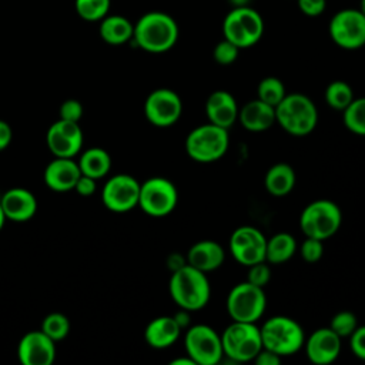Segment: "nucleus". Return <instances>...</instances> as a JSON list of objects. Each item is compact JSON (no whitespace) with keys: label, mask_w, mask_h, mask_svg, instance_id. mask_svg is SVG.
Segmentation results:
<instances>
[{"label":"nucleus","mask_w":365,"mask_h":365,"mask_svg":"<svg viewBox=\"0 0 365 365\" xmlns=\"http://www.w3.org/2000/svg\"><path fill=\"white\" fill-rule=\"evenodd\" d=\"M180 36L174 17L164 11H148L134 24L133 40L147 53H165L171 50Z\"/></svg>","instance_id":"f257e3e1"},{"label":"nucleus","mask_w":365,"mask_h":365,"mask_svg":"<svg viewBox=\"0 0 365 365\" xmlns=\"http://www.w3.org/2000/svg\"><path fill=\"white\" fill-rule=\"evenodd\" d=\"M168 289L173 301L190 312L202 309L211 297L207 274L190 264H184L173 271Z\"/></svg>","instance_id":"f03ea898"},{"label":"nucleus","mask_w":365,"mask_h":365,"mask_svg":"<svg viewBox=\"0 0 365 365\" xmlns=\"http://www.w3.org/2000/svg\"><path fill=\"white\" fill-rule=\"evenodd\" d=\"M262 348L282 356L297 354L305 342L302 327L292 318L275 315L268 318L261 327Z\"/></svg>","instance_id":"7ed1b4c3"},{"label":"nucleus","mask_w":365,"mask_h":365,"mask_svg":"<svg viewBox=\"0 0 365 365\" xmlns=\"http://www.w3.org/2000/svg\"><path fill=\"white\" fill-rule=\"evenodd\" d=\"M275 121L292 135L309 134L318 123V111L309 97L301 93L287 94L275 107Z\"/></svg>","instance_id":"20e7f679"},{"label":"nucleus","mask_w":365,"mask_h":365,"mask_svg":"<svg viewBox=\"0 0 365 365\" xmlns=\"http://www.w3.org/2000/svg\"><path fill=\"white\" fill-rule=\"evenodd\" d=\"M222 34L240 50L252 47L264 34V19L247 4L235 6L222 20Z\"/></svg>","instance_id":"39448f33"},{"label":"nucleus","mask_w":365,"mask_h":365,"mask_svg":"<svg viewBox=\"0 0 365 365\" xmlns=\"http://www.w3.org/2000/svg\"><path fill=\"white\" fill-rule=\"evenodd\" d=\"M222 352L234 362L254 361L262 349L259 327L255 322L232 321L221 334Z\"/></svg>","instance_id":"423d86ee"},{"label":"nucleus","mask_w":365,"mask_h":365,"mask_svg":"<svg viewBox=\"0 0 365 365\" xmlns=\"http://www.w3.org/2000/svg\"><path fill=\"white\" fill-rule=\"evenodd\" d=\"M228 144V130L208 123L191 130L185 138V151L197 163H212L227 153Z\"/></svg>","instance_id":"0eeeda50"},{"label":"nucleus","mask_w":365,"mask_h":365,"mask_svg":"<svg viewBox=\"0 0 365 365\" xmlns=\"http://www.w3.org/2000/svg\"><path fill=\"white\" fill-rule=\"evenodd\" d=\"M342 214L334 201L315 200L299 215V228L305 237L318 240L331 238L341 227Z\"/></svg>","instance_id":"6e6552de"},{"label":"nucleus","mask_w":365,"mask_h":365,"mask_svg":"<svg viewBox=\"0 0 365 365\" xmlns=\"http://www.w3.org/2000/svg\"><path fill=\"white\" fill-rule=\"evenodd\" d=\"M265 305L264 288L248 281L237 284L227 295V311L232 321L257 322L262 317Z\"/></svg>","instance_id":"1a4fd4ad"},{"label":"nucleus","mask_w":365,"mask_h":365,"mask_svg":"<svg viewBox=\"0 0 365 365\" xmlns=\"http://www.w3.org/2000/svg\"><path fill=\"white\" fill-rule=\"evenodd\" d=\"M184 348L195 365H215L224 355L221 335L205 324L192 325L187 329Z\"/></svg>","instance_id":"9d476101"},{"label":"nucleus","mask_w":365,"mask_h":365,"mask_svg":"<svg viewBox=\"0 0 365 365\" xmlns=\"http://www.w3.org/2000/svg\"><path fill=\"white\" fill-rule=\"evenodd\" d=\"M178 202L177 187L164 177H151L140 184L138 207L151 217H165Z\"/></svg>","instance_id":"9b49d317"},{"label":"nucleus","mask_w":365,"mask_h":365,"mask_svg":"<svg viewBox=\"0 0 365 365\" xmlns=\"http://www.w3.org/2000/svg\"><path fill=\"white\" fill-rule=\"evenodd\" d=\"M328 31L338 47L361 48L365 46V14L359 9H342L331 17Z\"/></svg>","instance_id":"f8f14e48"},{"label":"nucleus","mask_w":365,"mask_h":365,"mask_svg":"<svg viewBox=\"0 0 365 365\" xmlns=\"http://www.w3.org/2000/svg\"><path fill=\"white\" fill-rule=\"evenodd\" d=\"M230 252L234 259L245 267L265 261L267 238L252 225H242L234 230L230 237Z\"/></svg>","instance_id":"ddd939ff"},{"label":"nucleus","mask_w":365,"mask_h":365,"mask_svg":"<svg viewBox=\"0 0 365 365\" xmlns=\"http://www.w3.org/2000/svg\"><path fill=\"white\" fill-rule=\"evenodd\" d=\"M140 184L130 174H115L103 187L101 200L114 212H127L138 205Z\"/></svg>","instance_id":"4468645a"},{"label":"nucleus","mask_w":365,"mask_h":365,"mask_svg":"<svg viewBox=\"0 0 365 365\" xmlns=\"http://www.w3.org/2000/svg\"><path fill=\"white\" fill-rule=\"evenodd\" d=\"M182 113L180 96L170 88L151 91L144 103V114L155 127H170L178 121Z\"/></svg>","instance_id":"2eb2a0df"},{"label":"nucleus","mask_w":365,"mask_h":365,"mask_svg":"<svg viewBox=\"0 0 365 365\" xmlns=\"http://www.w3.org/2000/svg\"><path fill=\"white\" fill-rule=\"evenodd\" d=\"M46 143L54 157L73 158L83 147V130L76 121L58 118L48 127Z\"/></svg>","instance_id":"dca6fc26"},{"label":"nucleus","mask_w":365,"mask_h":365,"mask_svg":"<svg viewBox=\"0 0 365 365\" xmlns=\"http://www.w3.org/2000/svg\"><path fill=\"white\" fill-rule=\"evenodd\" d=\"M17 358L23 365H51L56 359V342L41 329L30 331L19 341Z\"/></svg>","instance_id":"f3484780"},{"label":"nucleus","mask_w":365,"mask_h":365,"mask_svg":"<svg viewBox=\"0 0 365 365\" xmlns=\"http://www.w3.org/2000/svg\"><path fill=\"white\" fill-rule=\"evenodd\" d=\"M308 359L315 365L334 362L341 352V336L329 327L315 329L304 342Z\"/></svg>","instance_id":"a211bd4d"},{"label":"nucleus","mask_w":365,"mask_h":365,"mask_svg":"<svg viewBox=\"0 0 365 365\" xmlns=\"http://www.w3.org/2000/svg\"><path fill=\"white\" fill-rule=\"evenodd\" d=\"M0 204L6 220H11L16 222H24L31 220L37 211V200L34 194L21 187L7 190L1 195Z\"/></svg>","instance_id":"6ab92c4d"},{"label":"nucleus","mask_w":365,"mask_h":365,"mask_svg":"<svg viewBox=\"0 0 365 365\" xmlns=\"http://www.w3.org/2000/svg\"><path fill=\"white\" fill-rule=\"evenodd\" d=\"M80 175L81 171L77 161L73 158L56 157L44 168L43 178L50 190L64 192L74 188Z\"/></svg>","instance_id":"aec40b11"},{"label":"nucleus","mask_w":365,"mask_h":365,"mask_svg":"<svg viewBox=\"0 0 365 365\" xmlns=\"http://www.w3.org/2000/svg\"><path fill=\"white\" fill-rule=\"evenodd\" d=\"M205 114L211 124L228 130L238 120V106L234 96L225 90L211 93L205 101Z\"/></svg>","instance_id":"412c9836"},{"label":"nucleus","mask_w":365,"mask_h":365,"mask_svg":"<svg viewBox=\"0 0 365 365\" xmlns=\"http://www.w3.org/2000/svg\"><path fill=\"white\" fill-rule=\"evenodd\" d=\"M225 259L224 248L212 240H202L191 245L187 254V264L192 265L194 268L210 272L222 265Z\"/></svg>","instance_id":"4be33fe9"},{"label":"nucleus","mask_w":365,"mask_h":365,"mask_svg":"<svg viewBox=\"0 0 365 365\" xmlns=\"http://www.w3.org/2000/svg\"><path fill=\"white\" fill-rule=\"evenodd\" d=\"M238 121L248 131H265L275 123V108L259 98L251 100L238 110Z\"/></svg>","instance_id":"5701e85b"},{"label":"nucleus","mask_w":365,"mask_h":365,"mask_svg":"<svg viewBox=\"0 0 365 365\" xmlns=\"http://www.w3.org/2000/svg\"><path fill=\"white\" fill-rule=\"evenodd\" d=\"M181 328L177 324L174 317L163 315L151 319L145 329H144V338L145 342L155 348V349H163L171 346L180 336Z\"/></svg>","instance_id":"b1692460"},{"label":"nucleus","mask_w":365,"mask_h":365,"mask_svg":"<svg viewBox=\"0 0 365 365\" xmlns=\"http://www.w3.org/2000/svg\"><path fill=\"white\" fill-rule=\"evenodd\" d=\"M98 34L107 44L121 46L133 40L134 24L124 16L107 14L100 20Z\"/></svg>","instance_id":"393cba45"},{"label":"nucleus","mask_w":365,"mask_h":365,"mask_svg":"<svg viewBox=\"0 0 365 365\" xmlns=\"http://www.w3.org/2000/svg\"><path fill=\"white\" fill-rule=\"evenodd\" d=\"M295 181L297 177L294 168L285 163L272 165L264 177L265 190L274 197H284L289 194L295 185Z\"/></svg>","instance_id":"a878e982"},{"label":"nucleus","mask_w":365,"mask_h":365,"mask_svg":"<svg viewBox=\"0 0 365 365\" xmlns=\"http://www.w3.org/2000/svg\"><path fill=\"white\" fill-rule=\"evenodd\" d=\"M81 174L98 180L108 174L111 168V157L101 147H91L81 153L77 161Z\"/></svg>","instance_id":"bb28decb"},{"label":"nucleus","mask_w":365,"mask_h":365,"mask_svg":"<svg viewBox=\"0 0 365 365\" xmlns=\"http://www.w3.org/2000/svg\"><path fill=\"white\" fill-rule=\"evenodd\" d=\"M297 251V241L288 232H278L267 240L265 261L271 265L287 262Z\"/></svg>","instance_id":"cd10ccee"},{"label":"nucleus","mask_w":365,"mask_h":365,"mask_svg":"<svg viewBox=\"0 0 365 365\" xmlns=\"http://www.w3.org/2000/svg\"><path fill=\"white\" fill-rule=\"evenodd\" d=\"M342 121L351 133L365 135V97L354 98L342 110Z\"/></svg>","instance_id":"c85d7f7f"},{"label":"nucleus","mask_w":365,"mask_h":365,"mask_svg":"<svg viewBox=\"0 0 365 365\" xmlns=\"http://www.w3.org/2000/svg\"><path fill=\"white\" fill-rule=\"evenodd\" d=\"M324 97L329 107L342 111L354 100V93L348 83L342 80H335L328 84Z\"/></svg>","instance_id":"c756f323"},{"label":"nucleus","mask_w":365,"mask_h":365,"mask_svg":"<svg viewBox=\"0 0 365 365\" xmlns=\"http://www.w3.org/2000/svg\"><path fill=\"white\" fill-rule=\"evenodd\" d=\"M257 94L261 101L272 106L274 108L281 103V100L287 96L285 86L278 77H265L258 83Z\"/></svg>","instance_id":"7c9ffc66"},{"label":"nucleus","mask_w":365,"mask_h":365,"mask_svg":"<svg viewBox=\"0 0 365 365\" xmlns=\"http://www.w3.org/2000/svg\"><path fill=\"white\" fill-rule=\"evenodd\" d=\"M111 0H74V9L86 21H100L108 14Z\"/></svg>","instance_id":"2f4dec72"},{"label":"nucleus","mask_w":365,"mask_h":365,"mask_svg":"<svg viewBox=\"0 0 365 365\" xmlns=\"http://www.w3.org/2000/svg\"><path fill=\"white\" fill-rule=\"evenodd\" d=\"M40 329L54 342L64 339L70 332V319L61 312H51L41 321Z\"/></svg>","instance_id":"473e14b6"},{"label":"nucleus","mask_w":365,"mask_h":365,"mask_svg":"<svg viewBox=\"0 0 365 365\" xmlns=\"http://www.w3.org/2000/svg\"><path fill=\"white\" fill-rule=\"evenodd\" d=\"M358 319L351 311H339L336 312L329 324V328L341 338L351 336V334L356 329Z\"/></svg>","instance_id":"72a5a7b5"},{"label":"nucleus","mask_w":365,"mask_h":365,"mask_svg":"<svg viewBox=\"0 0 365 365\" xmlns=\"http://www.w3.org/2000/svg\"><path fill=\"white\" fill-rule=\"evenodd\" d=\"M238 53H240V48L235 44H232L227 38H222L215 44L212 50V57L218 64L228 66L237 60Z\"/></svg>","instance_id":"f704fd0d"},{"label":"nucleus","mask_w":365,"mask_h":365,"mask_svg":"<svg viewBox=\"0 0 365 365\" xmlns=\"http://www.w3.org/2000/svg\"><path fill=\"white\" fill-rule=\"evenodd\" d=\"M299 254L302 259L308 264L318 262L324 254V241L312 237H305L299 247Z\"/></svg>","instance_id":"c9c22d12"},{"label":"nucleus","mask_w":365,"mask_h":365,"mask_svg":"<svg viewBox=\"0 0 365 365\" xmlns=\"http://www.w3.org/2000/svg\"><path fill=\"white\" fill-rule=\"evenodd\" d=\"M271 279V268L267 261H261L248 267V277L247 281L264 288Z\"/></svg>","instance_id":"e433bc0d"},{"label":"nucleus","mask_w":365,"mask_h":365,"mask_svg":"<svg viewBox=\"0 0 365 365\" xmlns=\"http://www.w3.org/2000/svg\"><path fill=\"white\" fill-rule=\"evenodd\" d=\"M83 117V106L78 100L68 98L60 106V118L78 123Z\"/></svg>","instance_id":"4c0bfd02"},{"label":"nucleus","mask_w":365,"mask_h":365,"mask_svg":"<svg viewBox=\"0 0 365 365\" xmlns=\"http://www.w3.org/2000/svg\"><path fill=\"white\" fill-rule=\"evenodd\" d=\"M349 346L352 354L365 361V325H358L349 336Z\"/></svg>","instance_id":"58836bf2"},{"label":"nucleus","mask_w":365,"mask_h":365,"mask_svg":"<svg viewBox=\"0 0 365 365\" xmlns=\"http://www.w3.org/2000/svg\"><path fill=\"white\" fill-rule=\"evenodd\" d=\"M298 9L308 17H318L327 9V0H297Z\"/></svg>","instance_id":"ea45409f"},{"label":"nucleus","mask_w":365,"mask_h":365,"mask_svg":"<svg viewBox=\"0 0 365 365\" xmlns=\"http://www.w3.org/2000/svg\"><path fill=\"white\" fill-rule=\"evenodd\" d=\"M97 180H94V178H91V177H88V175H84V174H81L80 177H78V180H77V182H76V185H74V191L78 194V195H81V197H90V195H93L94 192H96V190H97V182H96Z\"/></svg>","instance_id":"a19ab883"},{"label":"nucleus","mask_w":365,"mask_h":365,"mask_svg":"<svg viewBox=\"0 0 365 365\" xmlns=\"http://www.w3.org/2000/svg\"><path fill=\"white\" fill-rule=\"evenodd\" d=\"M254 362L257 365H278V364H281V356L262 348L258 352V355L254 358Z\"/></svg>","instance_id":"79ce46f5"},{"label":"nucleus","mask_w":365,"mask_h":365,"mask_svg":"<svg viewBox=\"0 0 365 365\" xmlns=\"http://www.w3.org/2000/svg\"><path fill=\"white\" fill-rule=\"evenodd\" d=\"M11 138H13V131L10 124L0 120V151L9 147V144L11 143Z\"/></svg>","instance_id":"37998d69"},{"label":"nucleus","mask_w":365,"mask_h":365,"mask_svg":"<svg viewBox=\"0 0 365 365\" xmlns=\"http://www.w3.org/2000/svg\"><path fill=\"white\" fill-rule=\"evenodd\" d=\"M174 318H175V321H177V324L180 325V328L181 329H184V328H187L188 325H190V311H187V309H180L175 315H173Z\"/></svg>","instance_id":"c03bdc74"},{"label":"nucleus","mask_w":365,"mask_h":365,"mask_svg":"<svg viewBox=\"0 0 365 365\" xmlns=\"http://www.w3.org/2000/svg\"><path fill=\"white\" fill-rule=\"evenodd\" d=\"M171 365H195V364H194V361L187 355V356H184V358H177V359H174V361L171 362Z\"/></svg>","instance_id":"a18cd8bd"},{"label":"nucleus","mask_w":365,"mask_h":365,"mask_svg":"<svg viewBox=\"0 0 365 365\" xmlns=\"http://www.w3.org/2000/svg\"><path fill=\"white\" fill-rule=\"evenodd\" d=\"M4 222H6V215H4L3 208H1V204H0V231H1L3 225H4Z\"/></svg>","instance_id":"49530a36"},{"label":"nucleus","mask_w":365,"mask_h":365,"mask_svg":"<svg viewBox=\"0 0 365 365\" xmlns=\"http://www.w3.org/2000/svg\"><path fill=\"white\" fill-rule=\"evenodd\" d=\"M364 14H365V0H361L359 1V7H358Z\"/></svg>","instance_id":"de8ad7c7"}]
</instances>
